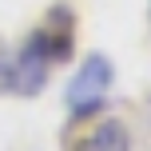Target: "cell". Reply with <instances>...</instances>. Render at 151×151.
<instances>
[{"instance_id": "6da1fadb", "label": "cell", "mask_w": 151, "mask_h": 151, "mask_svg": "<svg viewBox=\"0 0 151 151\" xmlns=\"http://www.w3.org/2000/svg\"><path fill=\"white\" fill-rule=\"evenodd\" d=\"M111 80H115L111 60L99 56V52H91L88 60L80 64V72L72 76V83H68V107H72V115H91V111H99V104L107 99Z\"/></svg>"}, {"instance_id": "277c9868", "label": "cell", "mask_w": 151, "mask_h": 151, "mask_svg": "<svg viewBox=\"0 0 151 151\" xmlns=\"http://www.w3.org/2000/svg\"><path fill=\"white\" fill-rule=\"evenodd\" d=\"M36 32H40V40H44V48H48V56H52V64L72 60V48H76V16H72V8L56 4L52 12L44 16V24H40Z\"/></svg>"}, {"instance_id": "7a4b0ae2", "label": "cell", "mask_w": 151, "mask_h": 151, "mask_svg": "<svg viewBox=\"0 0 151 151\" xmlns=\"http://www.w3.org/2000/svg\"><path fill=\"white\" fill-rule=\"evenodd\" d=\"M52 72V56H48L40 32H32L20 48L12 52V96H40Z\"/></svg>"}, {"instance_id": "3957f363", "label": "cell", "mask_w": 151, "mask_h": 151, "mask_svg": "<svg viewBox=\"0 0 151 151\" xmlns=\"http://www.w3.org/2000/svg\"><path fill=\"white\" fill-rule=\"evenodd\" d=\"M64 151H127V127L119 119H96V111L76 115Z\"/></svg>"}, {"instance_id": "5b68a950", "label": "cell", "mask_w": 151, "mask_h": 151, "mask_svg": "<svg viewBox=\"0 0 151 151\" xmlns=\"http://www.w3.org/2000/svg\"><path fill=\"white\" fill-rule=\"evenodd\" d=\"M0 91H12V52L0 40Z\"/></svg>"}]
</instances>
